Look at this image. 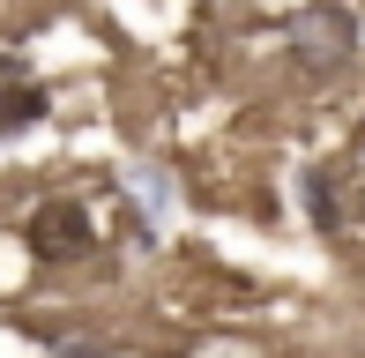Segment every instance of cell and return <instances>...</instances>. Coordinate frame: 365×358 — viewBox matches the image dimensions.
Here are the masks:
<instances>
[{
  "mask_svg": "<svg viewBox=\"0 0 365 358\" xmlns=\"http://www.w3.org/2000/svg\"><path fill=\"white\" fill-rule=\"evenodd\" d=\"M358 224H365V187H358Z\"/></svg>",
  "mask_w": 365,
  "mask_h": 358,
  "instance_id": "obj_6",
  "label": "cell"
},
{
  "mask_svg": "<svg viewBox=\"0 0 365 358\" xmlns=\"http://www.w3.org/2000/svg\"><path fill=\"white\" fill-rule=\"evenodd\" d=\"M45 358H120V351H105V344H60V351H45Z\"/></svg>",
  "mask_w": 365,
  "mask_h": 358,
  "instance_id": "obj_5",
  "label": "cell"
},
{
  "mask_svg": "<svg viewBox=\"0 0 365 358\" xmlns=\"http://www.w3.org/2000/svg\"><path fill=\"white\" fill-rule=\"evenodd\" d=\"M45 112H53V90L38 83V68H30L23 53H0V142L30 135Z\"/></svg>",
  "mask_w": 365,
  "mask_h": 358,
  "instance_id": "obj_3",
  "label": "cell"
},
{
  "mask_svg": "<svg viewBox=\"0 0 365 358\" xmlns=\"http://www.w3.org/2000/svg\"><path fill=\"white\" fill-rule=\"evenodd\" d=\"M97 247H105V232H97L82 194H45L23 217V254L38 269H82V262H97Z\"/></svg>",
  "mask_w": 365,
  "mask_h": 358,
  "instance_id": "obj_2",
  "label": "cell"
},
{
  "mask_svg": "<svg viewBox=\"0 0 365 358\" xmlns=\"http://www.w3.org/2000/svg\"><path fill=\"white\" fill-rule=\"evenodd\" d=\"M284 60H291L298 83H336L358 60V15L343 0H306L284 23Z\"/></svg>",
  "mask_w": 365,
  "mask_h": 358,
  "instance_id": "obj_1",
  "label": "cell"
},
{
  "mask_svg": "<svg viewBox=\"0 0 365 358\" xmlns=\"http://www.w3.org/2000/svg\"><path fill=\"white\" fill-rule=\"evenodd\" d=\"M298 202H306V217H313L321 239H343L351 217H358V187L343 179V165H313L306 179H298Z\"/></svg>",
  "mask_w": 365,
  "mask_h": 358,
  "instance_id": "obj_4",
  "label": "cell"
}]
</instances>
